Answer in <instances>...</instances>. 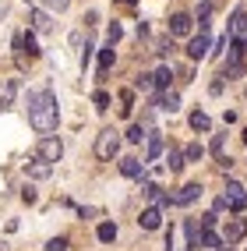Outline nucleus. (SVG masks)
<instances>
[{
	"label": "nucleus",
	"instance_id": "6ab92c4d",
	"mask_svg": "<svg viewBox=\"0 0 247 251\" xmlns=\"http://www.w3.org/2000/svg\"><path fill=\"white\" fill-rule=\"evenodd\" d=\"M95 237L99 241H103V244H113V241H117V223H99V230H95Z\"/></svg>",
	"mask_w": 247,
	"mask_h": 251
},
{
	"label": "nucleus",
	"instance_id": "c9c22d12",
	"mask_svg": "<svg viewBox=\"0 0 247 251\" xmlns=\"http://www.w3.org/2000/svg\"><path fill=\"white\" fill-rule=\"evenodd\" d=\"M120 4H124V7H131V4H135V0H120Z\"/></svg>",
	"mask_w": 247,
	"mask_h": 251
},
{
	"label": "nucleus",
	"instance_id": "9b49d317",
	"mask_svg": "<svg viewBox=\"0 0 247 251\" xmlns=\"http://www.w3.org/2000/svg\"><path fill=\"white\" fill-rule=\"evenodd\" d=\"M14 96H18V78H4L0 81V110L14 106Z\"/></svg>",
	"mask_w": 247,
	"mask_h": 251
},
{
	"label": "nucleus",
	"instance_id": "dca6fc26",
	"mask_svg": "<svg viewBox=\"0 0 247 251\" xmlns=\"http://www.w3.org/2000/svg\"><path fill=\"white\" fill-rule=\"evenodd\" d=\"M113 60H117V50L106 46V50H99V78H106L110 68H113Z\"/></svg>",
	"mask_w": 247,
	"mask_h": 251
},
{
	"label": "nucleus",
	"instance_id": "1a4fd4ad",
	"mask_svg": "<svg viewBox=\"0 0 247 251\" xmlns=\"http://www.w3.org/2000/svg\"><path fill=\"white\" fill-rule=\"evenodd\" d=\"M166 28H170V36H191L194 18H191V14H173V18L166 22Z\"/></svg>",
	"mask_w": 247,
	"mask_h": 251
},
{
	"label": "nucleus",
	"instance_id": "393cba45",
	"mask_svg": "<svg viewBox=\"0 0 247 251\" xmlns=\"http://www.w3.org/2000/svg\"><path fill=\"white\" fill-rule=\"evenodd\" d=\"M202 156H205V149H202V145H198V142L184 149V163H198V159H202Z\"/></svg>",
	"mask_w": 247,
	"mask_h": 251
},
{
	"label": "nucleus",
	"instance_id": "4468645a",
	"mask_svg": "<svg viewBox=\"0 0 247 251\" xmlns=\"http://www.w3.org/2000/svg\"><path fill=\"white\" fill-rule=\"evenodd\" d=\"M141 230H159V223H162V209L159 205H148L145 212H141Z\"/></svg>",
	"mask_w": 247,
	"mask_h": 251
},
{
	"label": "nucleus",
	"instance_id": "a211bd4d",
	"mask_svg": "<svg viewBox=\"0 0 247 251\" xmlns=\"http://www.w3.org/2000/svg\"><path fill=\"white\" fill-rule=\"evenodd\" d=\"M159 110H166V113H177V110H180V96L166 89V92L159 96Z\"/></svg>",
	"mask_w": 247,
	"mask_h": 251
},
{
	"label": "nucleus",
	"instance_id": "412c9836",
	"mask_svg": "<svg viewBox=\"0 0 247 251\" xmlns=\"http://www.w3.org/2000/svg\"><path fill=\"white\" fill-rule=\"evenodd\" d=\"M244 75V60H233V57H226V68L219 78H240Z\"/></svg>",
	"mask_w": 247,
	"mask_h": 251
},
{
	"label": "nucleus",
	"instance_id": "72a5a7b5",
	"mask_svg": "<svg viewBox=\"0 0 247 251\" xmlns=\"http://www.w3.org/2000/svg\"><path fill=\"white\" fill-rule=\"evenodd\" d=\"M216 220H219L216 212H208V216H202V230H212V226H216Z\"/></svg>",
	"mask_w": 247,
	"mask_h": 251
},
{
	"label": "nucleus",
	"instance_id": "cd10ccee",
	"mask_svg": "<svg viewBox=\"0 0 247 251\" xmlns=\"http://www.w3.org/2000/svg\"><path fill=\"white\" fill-rule=\"evenodd\" d=\"M202 248H223V237H216L212 230H202Z\"/></svg>",
	"mask_w": 247,
	"mask_h": 251
},
{
	"label": "nucleus",
	"instance_id": "20e7f679",
	"mask_svg": "<svg viewBox=\"0 0 247 251\" xmlns=\"http://www.w3.org/2000/svg\"><path fill=\"white\" fill-rule=\"evenodd\" d=\"M36 156H39L43 163H57V159L64 156V142L53 138V135H46V138L39 142V149H36Z\"/></svg>",
	"mask_w": 247,
	"mask_h": 251
},
{
	"label": "nucleus",
	"instance_id": "a878e982",
	"mask_svg": "<svg viewBox=\"0 0 247 251\" xmlns=\"http://www.w3.org/2000/svg\"><path fill=\"white\" fill-rule=\"evenodd\" d=\"M208 149H212V156H216V159H226V138H223V135L212 138V145H208Z\"/></svg>",
	"mask_w": 247,
	"mask_h": 251
},
{
	"label": "nucleus",
	"instance_id": "c85d7f7f",
	"mask_svg": "<svg viewBox=\"0 0 247 251\" xmlns=\"http://www.w3.org/2000/svg\"><path fill=\"white\" fill-rule=\"evenodd\" d=\"M92 103H95L99 110H106V106H110V92H103V89H99V92H92Z\"/></svg>",
	"mask_w": 247,
	"mask_h": 251
},
{
	"label": "nucleus",
	"instance_id": "7c9ffc66",
	"mask_svg": "<svg viewBox=\"0 0 247 251\" xmlns=\"http://www.w3.org/2000/svg\"><path fill=\"white\" fill-rule=\"evenodd\" d=\"M106 36H110V46H113V43H117V39H120V36H124V28H120V25H117V22H113V25H110V28H106Z\"/></svg>",
	"mask_w": 247,
	"mask_h": 251
},
{
	"label": "nucleus",
	"instance_id": "2f4dec72",
	"mask_svg": "<svg viewBox=\"0 0 247 251\" xmlns=\"http://www.w3.org/2000/svg\"><path fill=\"white\" fill-rule=\"evenodd\" d=\"M170 50H173V36H166V39L156 43V53H170Z\"/></svg>",
	"mask_w": 247,
	"mask_h": 251
},
{
	"label": "nucleus",
	"instance_id": "bb28decb",
	"mask_svg": "<svg viewBox=\"0 0 247 251\" xmlns=\"http://www.w3.org/2000/svg\"><path fill=\"white\" fill-rule=\"evenodd\" d=\"M131 106H135V92L124 89V92H120V113H124V117H131Z\"/></svg>",
	"mask_w": 247,
	"mask_h": 251
},
{
	"label": "nucleus",
	"instance_id": "ddd939ff",
	"mask_svg": "<svg viewBox=\"0 0 247 251\" xmlns=\"http://www.w3.org/2000/svg\"><path fill=\"white\" fill-rule=\"evenodd\" d=\"M25 174H28L32 180H46L49 174H53V163H43V159L36 156L32 163H25Z\"/></svg>",
	"mask_w": 247,
	"mask_h": 251
},
{
	"label": "nucleus",
	"instance_id": "e433bc0d",
	"mask_svg": "<svg viewBox=\"0 0 247 251\" xmlns=\"http://www.w3.org/2000/svg\"><path fill=\"white\" fill-rule=\"evenodd\" d=\"M244 142H247V127H244Z\"/></svg>",
	"mask_w": 247,
	"mask_h": 251
},
{
	"label": "nucleus",
	"instance_id": "7ed1b4c3",
	"mask_svg": "<svg viewBox=\"0 0 247 251\" xmlns=\"http://www.w3.org/2000/svg\"><path fill=\"white\" fill-rule=\"evenodd\" d=\"M223 205H226L229 212H244V209H247V191H244V184H237V180H226Z\"/></svg>",
	"mask_w": 247,
	"mask_h": 251
},
{
	"label": "nucleus",
	"instance_id": "39448f33",
	"mask_svg": "<svg viewBox=\"0 0 247 251\" xmlns=\"http://www.w3.org/2000/svg\"><path fill=\"white\" fill-rule=\"evenodd\" d=\"M244 237H247V220H226V226H223V248L237 244Z\"/></svg>",
	"mask_w": 247,
	"mask_h": 251
},
{
	"label": "nucleus",
	"instance_id": "473e14b6",
	"mask_svg": "<svg viewBox=\"0 0 247 251\" xmlns=\"http://www.w3.org/2000/svg\"><path fill=\"white\" fill-rule=\"evenodd\" d=\"M46 251H67V237H57V241H49Z\"/></svg>",
	"mask_w": 247,
	"mask_h": 251
},
{
	"label": "nucleus",
	"instance_id": "9d476101",
	"mask_svg": "<svg viewBox=\"0 0 247 251\" xmlns=\"http://www.w3.org/2000/svg\"><path fill=\"white\" fill-rule=\"evenodd\" d=\"M28 22H32V32H43V36H46L49 28H53V22H49V11H46V7H32V11H28Z\"/></svg>",
	"mask_w": 247,
	"mask_h": 251
},
{
	"label": "nucleus",
	"instance_id": "c756f323",
	"mask_svg": "<svg viewBox=\"0 0 247 251\" xmlns=\"http://www.w3.org/2000/svg\"><path fill=\"white\" fill-rule=\"evenodd\" d=\"M135 89H141V92H148V89H156V81H152V75H138V81H135Z\"/></svg>",
	"mask_w": 247,
	"mask_h": 251
},
{
	"label": "nucleus",
	"instance_id": "f257e3e1",
	"mask_svg": "<svg viewBox=\"0 0 247 251\" xmlns=\"http://www.w3.org/2000/svg\"><path fill=\"white\" fill-rule=\"evenodd\" d=\"M28 121L39 135H49L57 131V121H60V110H57V96L49 89H36L28 92Z\"/></svg>",
	"mask_w": 247,
	"mask_h": 251
},
{
	"label": "nucleus",
	"instance_id": "6e6552de",
	"mask_svg": "<svg viewBox=\"0 0 247 251\" xmlns=\"http://www.w3.org/2000/svg\"><path fill=\"white\" fill-rule=\"evenodd\" d=\"M198 198H202V184L191 180V184H184V188L173 195V205H191V202H198Z\"/></svg>",
	"mask_w": 247,
	"mask_h": 251
},
{
	"label": "nucleus",
	"instance_id": "f8f14e48",
	"mask_svg": "<svg viewBox=\"0 0 247 251\" xmlns=\"http://www.w3.org/2000/svg\"><path fill=\"white\" fill-rule=\"evenodd\" d=\"M159 156H162V138H159V131H148L145 135V159L156 163Z\"/></svg>",
	"mask_w": 247,
	"mask_h": 251
},
{
	"label": "nucleus",
	"instance_id": "4be33fe9",
	"mask_svg": "<svg viewBox=\"0 0 247 251\" xmlns=\"http://www.w3.org/2000/svg\"><path fill=\"white\" fill-rule=\"evenodd\" d=\"M166 163H170V174H180V170H184V152H180V149H170V156H166Z\"/></svg>",
	"mask_w": 247,
	"mask_h": 251
},
{
	"label": "nucleus",
	"instance_id": "f3484780",
	"mask_svg": "<svg viewBox=\"0 0 247 251\" xmlns=\"http://www.w3.org/2000/svg\"><path fill=\"white\" fill-rule=\"evenodd\" d=\"M170 248H173V251H191V244H187V233H184V226H173V230H170Z\"/></svg>",
	"mask_w": 247,
	"mask_h": 251
},
{
	"label": "nucleus",
	"instance_id": "b1692460",
	"mask_svg": "<svg viewBox=\"0 0 247 251\" xmlns=\"http://www.w3.org/2000/svg\"><path fill=\"white\" fill-rule=\"evenodd\" d=\"M145 135H148L145 124H131V127H127V142H135V145H141V142H145Z\"/></svg>",
	"mask_w": 247,
	"mask_h": 251
},
{
	"label": "nucleus",
	"instance_id": "2eb2a0df",
	"mask_svg": "<svg viewBox=\"0 0 247 251\" xmlns=\"http://www.w3.org/2000/svg\"><path fill=\"white\" fill-rule=\"evenodd\" d=\"M120 174H124V177H138V180H141V177H145V163H141V159H135V156H127V159H120Z\"/></svg>",
	"mask_w": 247,
	"mask_h": 251
},
{
	"label": "nucleus",
	"instance_id": "423d86ee",
	"mask_svg": "<svg viewBox=\"0 0 247 251\" xmlns=\"http://www.w3.org/2000/svg\"><path fill=\"white\" fill-rule=\"evenodd\" d=\"M229 39L233 43H247V11L237 7L233 18H229Z\"/></svg>",
	"mask_w": 247,
	"mask_h": 251
},
{
	"label": "nucleus",
	"instance_id": "f03ea898",
	"mask_svg": "<svg viewBox=\"0 0 247 251\" xmlns=\"http://www.w3.org/2000/svg\"><path fill=\"white\" fill-rule=\"evenodd\" d=\"M117 152H120V135H117V131H113V127L99 131V138H95V156L110 163V159L117 156Z\"/></svg>",
	"mask_w": 247,
	"mask_h": 251
},
{
	"label": "nucleus",
	"instance_id": "0eeeda50",
	"mask_svg": "<svg viewBox=\"0 0 247 251\" xmlns=\"http://www.w3.org/2000/svg\"><path fill=\"white\" fill-rule=\"evenodd\" d=\"M187 57H191V60H205V57H208V32H198V36H191Z\"/></svg>",
	"mask_w": 247,
	"mask_h": 251
},
{
	"label": "nucleus",
	"instance_id": "aec40b11",
	"mask_svg": "<svg viewBox=\"0 0 247 251\" xmlns=\"http://www.w3.org/2000/svg\"><path fill=\"white\" fill-rule=\"evenodd\" d=\"M170 78H173V68H166V64H162V68L152 75V81H156V89H162V92H166L170 89Z\"/></svg>",
	"mask_w": 247,
	"mask_h": 251
},
{
	"label": "nucleus",
	"instance_id": "f704fd0d",
	"mask_svg": "<svg viewBox=\"0 0 247 251\" xmlns=\"http://www.w3.org/2000/svg\"><path fill=\"white\" fill-rule=\"evenodd\" d=\"M43 4H46L49 11H64V7H67V0H43Z\"/></svg>",
	"mask_w": 247,
	"mask_h": 251
},
{
	"label": "nucleus",
	"instance_id": "5701e85b",
	"mask_svg": "<svg viewBox=\"0 0 247 251\" xmlns=\"http://www.w3.org/2000/svg\"><path fill=\"white\" fill-rule=\"evenodd\" d=\"M191 127H194V131H208V127H212V121H208V113H202V110H194V113H191Z\"/></svg>",
	"mask_w": 247,
	"mask_h": 251
}]
</instances>
